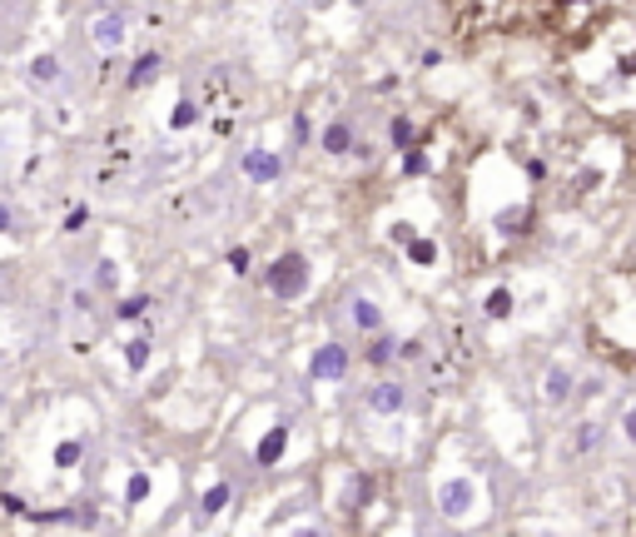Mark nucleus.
<instances>
[{"label":"nucleus","instance_id":"nucleus-27","mask_svg":"<svg viewBox=\"0 0 636 537\" xmlns=\"http://www.w3.org/2000/svg\"><path fill=\"white\" fill-rule=\"evenodd\" d=\"M85 219H90V215H85V205H80V209H75V215H70V219H65V229H70V234H80V229H85Z\"/></svg>","mask_w":636,"mask_h":537},{"label":"nucleus","instance_id":"nucleus-11","mask_svg":"<svg viewBox=\"0 0 636 537\" xmlns=\"http://www.w3.org/2000/svg\"><path fill=\"white\" fill-rule=\"evenodd\" d=\"M318 150H324V154H348V150H353V129H348V119H334V125L324 129Z\"/></svg>","mask_w":636,"mask_h":537},{"label":"nucleus","instance_id":"nucleus-4","mask_svg":"<svg viewBox=\"0 0 636 537\" xmlns=\"http://www.w3.org/2000/svg\"><path fill=\"white\" fill-rule=\"evenodd\" d=\"M309 259L299 254V249H289V254H279L269 264V274H264V284H269V294L279 304H293V299H303V294H309Z\"/></svg>","mask_w":636,"mask_h":537},{"label":"nucleus","instance_id":"nucleus-3","mask_svg":"<svg viewBox=\"0 0 636 537\" xmlns=\"http://www.w3.org/2000/svg\"><path fill=\"white\" fill-rule=\"evenodd\" d=\"M606 5H612V0H532V15H537V25L552 40L577 45L602 25Z\"/></svg>","mask_w":636,"mask_h":537},{"label":"nucleus","instance_id":"nucleus-14","mask_svg":"<svg viewBox=\"0 0 636 537\" xmlns=\"http://www.w3.org/2000/svg\"><path fill=\"white\" fill-rule=\"evenodd\" d=\"M95 40H100V50H115V45L125 40V21H119V15H105V21L95 25Z\"/></svg>","mask_w":636,"mask_h":537},{"label":"nucleus","instance_id":"nucleus-2","mask_svg":"<svg viewBox=\"0 0 636 537\" xmlns=\"http://www.w3.org/2000/svg\"><path fill=\"white\" fill-rule=\"evenodd\" d=\"M448 11V31H453L457 45H483L497 40V35H512L522 21H527V0H442Z\"/></svg>","mask_w":636,"mask_h":537},{"label":"nucleus","instance_id":"nucleus-20","mask_svg":"<svg viewBox=\"0 0 636 537\" xmlns=\"http://www.w3.org/2000/svg\"><path fill=\"white\" fill-rule=\"evenodd\" d=\"M393 354H403V348L393 344V339H373V348H368V364H373V368H383Z\"/></svg>","mask_w":636,"mask_h":537},{"label":"nucleus","instance_id":"nucleus-9","mask_svg":"<svg viewBox=\"0 0 636 537\" xmlns=\"http://www.w3.org/2000/svg\"><path fill=\"white\" fill-rule=\"evenodd\" d=\"M279 170H283V160H279V154H269V150H248V154H244V174H248L254 184L279 180Z\"/></svg>","mask_w":636,"mask_h":537},{"label":"nucleus","instance_id":"nucleus-15","mask_svg":"<svg viewBox=\"0 0 636 537\" xmlns=\"http://www.w3.org/2000/svg\"><path fill=\"white\" fill-rule=\"evenodd\" d=\"M30 80H35V85H55V80H60V60H55V55H35V60H30Z\"/></svg>","mask_w":636,"mask_h":537},{"label":"nucleus","instance_id":"nucleus-12","mask_svg":"<svg viewBox=\"0 0 636 537\" xmlns=\"http://www.w3.org/2000/svg\"><path fill=\"white\" fill-rule=\"evenodd\" d=\"M348 319H353L358 329H368V333L383 329V313H378V304H373V299H353V304H348Z\"/></svg>","mask_w":636,"mask_h":537},{"label":"nucleus","instance_id":"nucleus-6","mask_svg":"<svg viewBox=\"0 0 636 537\" xmlns=\"http://www.w3.org/2000/svg\"><path fill=\"white\" fill-rule=\"evenodd\" d=\"M438 507L453 517V523H467L473 507H477V483L473 478H448V483H438Z\"/></svg>","mask_w":636,"mask_h":537},{"label":"nucleus","instance_id":"nucleus-18","mask_svg":"<svg viewBox=\"0 0 636 537\" xmlns=\"http://www.w3.org/2000/svg\"><path fill=\"white\" fill-rule=\"evenodd\" d=\"M483 313H487V319H507V313H512V294L492 289V294H487V304H483Z\"/></svg>","mask_w":636,"mask_h":537},{"label":"nucleus","instance_id":"nucleus-22","mask_svg":"<svg viewBox=\"0 0 636 537\" xmlns=\"http://www.w3.org/2000/svg\"><path fill=\"white\" fill-rule=\"evenodd\" d=\"M144 309H150V299H140V294H135V299H119V304H115L119 319H140Z\"/></svg>","mask_w":636,"mask_h":537},{"label":"nucleus","instance_id":"nucleus-16","mask_svg":"<svg viewBox=\"0 0 636 537\" xmlns=\"http://www.w3.org/2000/svg\"><path fill=\"white\" fill-rule=\"evenodd\" d=\"M160 70H164V60H160V55H140V65H135V70H130V90L150 85V80L160 75Z\"/></svg>","mask_w":636,"mask_h":537},{"label":"nucleus","instance_id":"nucleus-29","mask_svg":"<svg viewBox=\"0 0 636 537\" xmlns=\"http://www.w3.org/2000/svg\"><path fill=\"white\" fill-rule=\"evenodd\" d=\"M289 537H318V527H293Z\"/></svg>","mask_w":636,"mask_h":537},{"label":"nucleus","instance_id":"nucleus-13","mask_svg":"<svg viewBox=\"0 0 636 537\" xmlns=\"http://www.w3.org/2000/svg\"><path fill=\"white\" fill-rule=\"evenodd\" d=\"M542 398H547V403H567L571 398V374L567 368H552L547 383H542Z\"/></svg>","mask_w":636,"mask_h":537},{"label":"nucleus","instance_id":"nucleus-24","mask_svg":"<svg viewBox=\"0 0 636 537\" xmlns=\"http://www.w3.org/2000/svg\"><path fill=\"white\" fill-rule=\"evenodd\" d=\"M144 493H150V478L135 473V478H130V503H144Z\"/></svg>","mask_w":636,"mask_h":537},{"label":"nucleus","instance_id":"nucleus-25","mask_svg":"<svg viewBox=\"0 0 636 537\" xmlns=\"http://www.w3.org/2000/svg\"><path fill=\"white\" fill-rule=\"evenodd\" d=\"M80 458V443H60V453H55V462H60V468H70V462Z\"/></svg>","mask_w":636,"mask_h":537},{"label":"nucleus","instance_id":"nucleus-7","mask_svg":"<svg viewBox=\"0 0 636 537\" xmlns=\"http://www.w3.org/2000/svg\"><path fill=\"white\" fill-rule=\"evenodd\" d=\"M403 403H408V393H403V383H393V378H383V383L368 388V409L383 413V418H393V413H398Z\"/></svg>","mask_w":636,"mask_h":537},{"label":"nucleus","instance_id":"nucleus-30","mask_svg":"<svg viewBox=\"0 0 636 537\" xmlns=\"http://www.w3.org/2000/svg\"><path fill=\"white\" fill-rule=\"evenodd\" d=\"M303 5H328V0H303Z\"/></svg>","mask_w":636,"mask_h":537},{"label":"nucleus","instance_id":"nucleus-10","mask_svg":"<svg viewBox=\"0 0 636 537\" xmlns=\"http://www.w3.org/2000/svg\"><path fill=\"white\" fill-rule=\"evenodd\" d=\"M283 453H289V423H274V428L264 433V443L254 448V458H259V468H274Z\"/></svg>","mask_w":636,"mask_h":537},{"label":"nucleus","instance_id":"nucleus-26","mask_svg":"<svg viewBox=\"0 0 636 537\" xmlns=\"http://www.w3.org/2000/svg\"><path fill=\"white\" fill-rule=\"evenodd\" d=\"M229 268H234V274H248V249H229Z\"/></svg>","mask_w":636,"mask_h":537},{"label":"nucleus","instance_id":"nucleus-19","mask_svg":"<svg viewBox=\"0 0 636 537\" xmlns=\"http://www.w3.org/2000/svg\"><path fill=\"white\" fill-rule=\"evenodd\" d=\"M199 115H205V105H195V100H179V105H174V119H170V125H174V129H189Z\"/></svg>","mask_w":636,"mask_h":537},{"label":"nucleus","instance_id":"nucleus-17","mask_svg":"<svg viewBox=\"0 0 636 537\" xmlns=\"http://www.w3.org/2000/svg\"><path fill=\"white\" fill-rule=\"evenodd\" d=\"M224 503H229V483H214L205 493V503H199V517H205V523H209V517H219V513H224Z\"/></svg>","mask_w":636,"mask_h":537},{"label":"nucleus","instance_id":"nucleus-23","mask_svg":"<svg viewBox=\"0 0 636 537\" xmlns=\"http://www.w3.org/2000/svg\"><path fill=\"white\" fill-rule=\"evenodd\" d=\"M432 254H438V249H432L428 239H413V244H408V259H413V264H432Z\"/></svg>","mask_w":636,"mask_h":537},{"label":"nucleus","instance_id":"nucleus-5","mask_svg":"<svg viewBox=\"0 0 636 537\" xmlns=\"http://www.w3.org/2000/svg\"><path fill=\"white\" fill-rule=\"evenodd\" d=\"M199 105L209 110V129H214V135H229V129H234L239 90L229 85V75H224V70H214V75H209V85H205V95H199Z\"/></svg>","mask_w":636,"mask_h":537},{"label":"nucleus","instance_id":"nucleus-1","mask_svg":"<svg viewBox=\"0 0 636 537\" xmlns=\"http://www.w3.org/2000/svg\"><path fill=\"white\" fill-rule=\"evenodd\" d=\"M592 344L606 358H636V268L606 274L592 299Z\"/></svg>","mask_w":636,"mask_h":537},{"label":"nucleus","instance_id":"nucleus-21","mask_svg":"<svg viewBox=\"0 0 636 537\" xmlns=\"http://www.w3.org/2000/svg\"><path fill=\"white\" fill-rule=\"evenodd\" d=\"M125 364H130V368L150 364V339H130V344H125Z\"/></svg>","mask_w":636,"mask_h":537},{"label":"nucleus","instance_id":"nucleus-28","mask_svg":"<svg viewBox=\"0 0 636 537\" xmlns=\"http://www.w3.org/2000/svg\"><path fill=\"white\" fill-rule=\"evenodd\" d=\"M622 428H626V438L636 443V409H626V418H622Z\"/></svg>","mask_w":636,"mask_h":537},{"label":"nucleus","instance_id":"nucleus-8","mask_svg":"<svg viewBox=\"0 0 636 537\" xmlns=\"http://www.w3.org/2000/svg\"><path fill=\"white\" fill-rule=\"evenodd\" d=\"M344 374H348V348L344 344H324L313 354V378H328V383H334V378H344Z\"/></svg>","mask_w":636,"mask_h":537}]
</instances>
